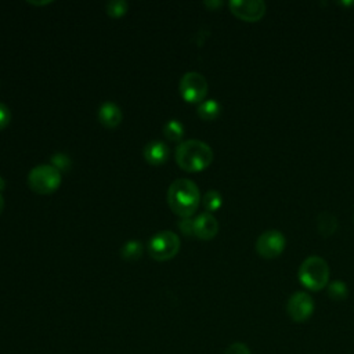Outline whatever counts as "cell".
<instances>
[{
  "label": "cell",
  "instance_id": "cell-8",
  "mask_svg": "<svg viewBox=\"0 0 354 354\" xmlns=\"http://www.w3.org/2000/svg\"><path fill=\"white\" fill-rule=\"evenodd\" d=\"M228 6L234 16L248 23H256L266 14V3L262 0H232Z\"/></svg>",
  "mask_w": 354,
  "mask_h": 354
},
{
  "label": "cell",
  "instance_id": "cell-19",
  "mask_svg": "<svg viewBox=\"0 0 354 354\" xmlns=\"http://www.w3.org/2000/svg\"><path fill=\"white\" fill-rule=\"evenodd\" d=\"M347 285L342 281H333L328 287V295L333 300H344L347 298Z\"/></svg>",
  "mask_w": 354,
  "mask_h": 354
},
{
  "label": "cell",
  "instance_id": "cell-12",
  "mask_svg": "<svg viewBox=\"0 0 354 354\" xmlns=\"http://www.w3.org/2000/svg\"><path fill=\"white\" fill-rule=\"evenodd\" d=\"M144 158L153 166L164 165L169 158V147L159 140L150 142L144 147Z\"/></svg>",
  "mask_w": 354,
  "mask_h": 354
},
{
  "label": "cell",
  "instance_id": "cell-15",
  "mask_svg": "<svg viewBox=\"0 0 354 354\" xmlns=\"http://www.w3.org/2000/svg\"><path fill=\"white\" fill-rule=\"evenodd\" d=\"M164 135L170 142H180L184 136V126L179 120H170L164 126Z\"/></svg>",
  "mask_w": 354,
  "mask_h": 354
},
{
  "label": "cell",
  "instance_id": "cell-14",
  "mask_svg": "<svg viewBox=\"0 0 354 354\" xmlns=\"http://www.w3.org/2000/svg\"><path fill=\"white\" fill-rule=\"evenodd\" d=\"M318 231L320 234L325 235V237H328V235H332L336 228H338V220L333 214L328 213V212H324L318 216Z\"/></svg>",
  "mask_w": 354,
  "mask_h": 354
},
{
  "label": "cell",
  "instance_id": "cell-6",
  "mask_svg": "<svg viewBox=\"0 0 354 354\" xmlns=\"http://www.w3.org/2000/svg\"><path fill=\"white\" fill-rule=\"evenodd\" d=\"M179 89L187 102H201L208 94V82L199 72H187L181 76Z\"/></svg>",
  "mask_w": 354,
  "mask_h": 354
},
{
  "label": "cell",
  "instance_id": "cell-10",
  "mask_svg": "<svg viewBox=\"0 0 354 354\" xmlns=\"http://www.w3.org/2000/svg\"><path fill=\"white\" fill-rule=\"evenodd\" d=\"M217 231L219 223L213 214L205 212L194 219V235L199 240L209 241L216 237Z\"/></svg>",
  "mask_w": 354,
  "mask_h": 354
},
{
  "label": "cell",
  "instance_id": "cell-9",
  "mask_svg": "<svg viewBox=\"0 0 354 354\" xmlns=\"http://www.w3.org/2000/svg\"><path fill=\"white\" fill-rule=\"evenodd\" d=\"M287 311L296 322L309 320L314 311L313 298L306 292H295L287 303Z\"/></svg>",
  "mask_w": 354,
  "mask_h": 354
},
{
  "label": "cell",
  "instance_id": "cell-7",
  "mask_svg": "<svg viewBox=\"0 0 354 354\" xmlns=\"http://www.w3.org/2000/svg\"><path fill=\"white\" fill-rule=\"evenodd\" d=\"M285 237L278 230L265 231L256 241V252L263 259H276L285 250Z\"/></svg>",
  "mask_w": 354,
  "mask_h": 354
},
{
  "label": "cell",
  "instance_id": "cell-16",
  "mask_svg": "<svg viewBox=\"0 0 354 354\" xmlns=\"http://www.w3.org/2000/svg\"><path fill=\"white\" fill-rule=\"evenodd\" d=\"M121 255L126 261H137L143 255V245L137 240H131L124 244L121 250Z\"/></svg>",
  "mask_w": 354,
  "mask_h": 354
},
{
  "label": "cell",
  "instance_id": "cell-5",
  "mask_svg": "<svg viewBox=\"0 0 354 354\" xmlns=\"http://www.w3.org/2000/svg\"><path fill=\"white\" fill-rule=\"evenodd\" d=\"M180 251L179 235L172 231H159L148 241V252L158 262L173 259Z\"/></svg>",
  "mask_w": 354,
  "mask_h": 354
},
{
  "label": "cell",
  "instance_id": "cell-21",
  "mask_svg": "<svg viewBox=\"0 0 354 354\" xmlns=\"http://www.w3.org/2000/svg\"><path fill=\"white\" fill-rule=\"evenodd\" d=\"M10 121H12V112L9 107L3 102H0V131L8 128Z\"/></svg>",
  "mask_w": 354,
  "mask_h": 354
},
{
  "label": "cell",
  "instance_id": "cell-23",
  "mask_svg": "<svg viewBox=\"0 0 354 354\" xmlns=\"http://www.w3.org/2000/svg\"><path fill=\"white\" fill-rule=\"evenodd\" d=\"M179 228L186 234V235H194V220H191L190 217L181 219L179 221Z\"/></svg>",
  "mask_w": 354,
  "mask_h": 354
},
{
  "label": "cell",
  "instance_id": "cell-18",
  "mask_svg": "<svg viewBox=\"0 0 354 354\" xmlns=\"http://www.w3.org/2000/svg\"><path fill=\"white\" fill-rule=\"evenodd\" d=\"M202 203H203V208L208 210V213L216 212V210L220 209V206H221V203H223V198H221V195H220L219 191H216V190H209V191L203 195Z\"/></svg>",
  "mask_w": 354,
  "mask_h": 354
},
{
  "label": "cell",
  "instance_id": "cell-17",
  "mask_svg": "<svg viewBox=\"0 0 354 354\" xmlns=\"http://www.w3.org/2000/svg\"><path fill=\"white\" fill-rule=\"evenodd\" d=\"M128 10H129V5L128 2H125V0H112V2H108L105 5V12L112 19H120L125 16Z\"/></svg>",
  "mask_w": 354,
  "mask_h": 354
},
{
  "label": "cell",
  "instance_id": "cell-3",
  "mask_svg": "<svg viewBox=\"0 0 354 354\" xmlns=\"http://www.w3.org/2000/svg\"><path fill=\"white\" fill-rule=\"evenodd\" d=\"M299 281L310 291H320L328 285L329 266L320 256L307 258L299 269Z\"/></svg>",
  "mask_w": 354,
  "mask_h": 354
},
{
  "label": "cell",
  "instance_id": "cell-26",
  "mask_svg": "<svg viewBox=\"0 0 354 354\" xmlns=\"http://www.w3.org/2000/svg\"><path fill=\"white\" fill-rule=\"evenodd\" d=\"M3 208H5V199H3V195L0 194V213L3 212Z\"/></svg>",
  "mask_w": 354,
  "mask_h": 354
},
{
  "label": "cell",
  "instance_id": "cell-4",
  "mask_svg": "<svg viewBox=\"0 0 354 354\" xmlns=\"http://www.w3.org/2000/svg\"><path fill=\"white\" fill-rule=\"evenodd\" d=\"M28 184L38 194H52L61 184V172L53 165H38L30 172Z\"/></svg>",
  "mask_w": 354,
  "mask_h": 354
},
{
  "label": "cell",
  "instance_id": "cell-20",
  "mask_svg": "<svg viewBox=\"0 0 354 354\" xmlns=\"http://www.w3.org/2000/svg\"><path fill=\"white\" fill-rule=\"evenodd\" d=\"M52 165L60 172L68 170L71 168V158L67 154H54L52 157Z\"/></svg>",
  "mask_w": 354,
  "mask_h": 354
},
{
  "label": "cell",
  "instance_id": "cell-22",
  "mask_svg": "<svg viewBox=\"0 0 354 354\" xmlns=\"http://www.w3.org/2000/svg\"><path fill=\"white\" fill-rule=\"evenodd\" d=\"M224 354H251V350L244 343H232L225 349Z\"/></svg>",
  "mask_w": 354,
  "mask_h": 354
},
{
  "label": "cell",
  "instance_id": "cell-25",
  "mask_svg": "<svg viewBox=\"0 0 354 354\" xmlns=\"http://www.w3.org/2000/svg\"><path fill=\"white\" fill-rule=\"evenodd\" d=\"M5 187H6V181H5V179L2 176H0V194H2Z\"/></svg>",
  "mask_w": 354,
  "mask_h": 354
},
{
  "label": "cell",
  "instance_id": "cell-13",
  "mask_svg": "<svg viewBox=\"0 0 354 354\" xmlns=\"http://www.w3.org/2000/svg\"><path fill=\"white\" fill-rule=\"evenodd\" d=\"M220 111H221L220 104L213 98L202 101L198 107V115H199L201 120H203V121L216 120V118L220 115Z\"/></svg>",
  "mask_w": 354,
  "mask_h": 354
},
{
  "label": "cell",
  "instance_id": "cell-2",
  "mask_svg": "<svg viewBox=\"0 0 354 354\" xmlns=\"http://www.w3.org/2000/svg\"><path fill=\"white\" fill-rule=\"evenodd\" d=\"M213 161L212 148L201 140H187L176 148V162L186 172H201Z\"/></svg>",
  "mask_w": 354,
  "mask_h": 354
},
{
  "label": "cell",
  "instance_id": "cell-1",
  "mask_svg": "<svg viewBox=\"0 0 354 354\" xmlns=\"http://www.w3.org/2000/svg\"><path fill=\"white\" fill-rule=\"evenodd\" d=\"M201 194L198 186L188 179L175 180L168 191V202L170 209L183 219L190 217L198 209Z\"/></svg>",
  "mask_w": 354,
  "mask_h": 354
},
{
  "label": "cell",
  "instance_id": "cell-24",
  "mask_svg": "<svg viewBox=\"0 0 354 354\" xmlns=\"http://www.w3.org/2000/svg\"><path fill=\"white\" fill-rule=\"evenodd\" d=\"M205 6H206V8H210V9H213V8H220V6H221V2H205Z\"/></svg>",
  "mask_w": 354,
  "mask_h": 354
},
{
  "label": "cell",
  "instance_id": "cell-11",
  "mask_svg": "<svg viewBox=\"0 0 354 354\" xmlns=\"http://www.w3.org/2000/svg\"><path fill=\"white\" fill-rule=\"evenodd\" d=\"M122 118H124L122 109L115 102L107 101L101 104V107L98 108V121L101 122V125H104L108 129L120 126L122 122Z\"/></svg>",
  "mask_w": 354,
  "mask_h": 354
}]
</instances>
